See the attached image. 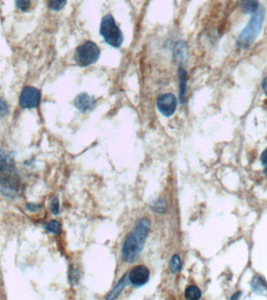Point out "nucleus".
Returning <instances> with one entry per match:
<instances>
[{
  "label": "nucleus",
  "instance_id": "obj_1",
  "mask_svg": "<svg viewBox=\"0 0 267 300\" xmlns=\"http://www.w3.org/2000/svg\"><path fill=\"white\" fill-rule=\"evenodd\" d=\"M151 222L148 218L138 220L135 227L126 238L122 249V257L125 262L132 264L139 257L149 235Z\"/></svg>",
  "mask_w": 267,
  "mask_h": 300
},
{
  "label": "nucleus",
  "instance_id": "obj_2",
  "mask_svg": "<svg viewBox=\"0 0 267 300\" xmlns=\"http://www.w3.org/2000/svg\"><path fill=\"white\" fill-rule=\"evenodd\" d=\"M264 17H265V9L264 7L259 8L257 12L253 13L249 24L242 30L238 36L237 41L238 46L242 48H249L254 43L262 30Z\"/></svg>",
  "mask_w": 267,
  "mask_h": 300
},
{
  "label": "nucleus",
  "instance_id": "obj_3",
  "mask_svg": "<svg viewBox=\"0 0 267 300\" xmlns=\"http://www.w3.org/2000/svg\"><path fill=\"white\" fill-rule=\"evenodd\" d=\"M99 31L105 42L112 47L119 48L124 42L123 33L111 14L105 15L102 17Z\"/></svg>",
  "mask_w": 267,
  "mask_h": 300
},
{
  "label": "nucleus",
  "instance_id": "obj_4",
  "mask_svg": "<svg viewBox=\"0 0 267 300\" xmlns=\"http://www.w3.org/2000/svg\"><path fill=\"white\" fill-rule=\"evenodd\" d=\"M100 53L99 47L96 44L87 41L77 48L74 58L78 65L86 68L95 64L99 59Z\"/></svg>",
  "mask_w": 267,
  "mask_h": 300
},
{
  "label": "nucleus",
  "instance_id": "obj_5",
  "mask_svg": "<svg viewBox=\"0 0 267 300\" xmlns=\"http://www.w3.org/2000/svg\"><path fill=\"white\" fill-rule=\"evenodd\" d=\"M41 100V92L36 88L27 86L20 93L19 103L24 109L36 108Z\"/></svg>",
  "mask_w": 267,
  "mask_h": 300
},
{
  "label": "nucleus",
  "instance_id": "obj_6",
  "mask_svg": "<svg viewBox=\"0 0 267 300\" xmlns=\"http://www.w3.org/2000/svg\"><path fill=\"white\" fill-rule=\"evenodd\" d=\"M157 109L161 114L171 116L178 107V99L173 93H164L157 98Z\"/></svg>",
  "mask_w": 267,
  "mask_h": 300
},
{
  "label": "nucleus",
  "instance_id": "obj_7",
  "mask_svg": "<svg viewBox=\"0 0 267 300\" xmlns=\"http://www.w3.org/2000/svg\"><path fill=\"white\" fill-rule=\"evenodd\" d=\"M18 180L11 173L0 172V193L5 197H14L18 193Z\"/></svg>",
  "mask_w": 267,
  "mask_h": 300
},
{
  "label": "nucleus",
  "instance_id": "obj_8",
  "mask_svg": "<svg viewBox=\"0 0 267 300\" xmlns=\"http://www.w3.org/2000/svg\"><path fill=\"white\" fill-rule=\"evenodd\" d=\"M150 272L146 267L138 265L131 270L128 275V281L135 287H142L149 282Z\"/></svg>",
  "mask_w": 267,
  "mask_h": 300
},
{
  "label": "nucleus",
  "instance_id": "obj_9",
  "mask_svg": "<svg viewBox=\"0 0 267 300\" xmlns=\"http://www.w3.org/2000/svg\"><path fill=\"white\" fill-rule=\"evenodd\" d=\"M95 103H96V100L87 93L79 94L75 100V105L77 109L83 113H86L94 109Z\"/></svg>",
  "mask_w": 267,
  "mask_h": 300
},
{
  "label": "nucleus",
  "instance_id": "obj_10",
  "mask_svg": "<svg viewBox=\"0 0 267 300\" xmlns=\"http://www.w3.org/2000/svg\"><path fill=\"white\" fill-rule=\"evenodd\" d=\"M179 75V99L181 103H184L186 101V91H187V74L185 70L180 67L178 70Z\"/></svg>",
  "mask_w": 267,
  "mask_h": 300
},
{
  "label": "nucleus",
  "instance_id": "obj_11",
  "mask_svg": "<svg viewBox=\"0 0 267 300\" xmlns=\"http://www.w3.org/2000/svg\"><path fill=\"white\" fill-rule=\"evenodd\" d=\"M252 290L254 293L257 294H263L264 292L267 291V284L265 279L263 277L256 275L252 280L251 283Z\"/></svg>",
  "mask_w": 267,
  "mask_h": 300
},
{
  "label": "nucleus",
  "instance_id": "obj_12",
  "mask_svg": "<svg viewBox=\"0 0 267 300\" xmlns=\"http://www.w3.org/2000/svg\"><path fill=\"white\" fill-rule=\"evenodd\" d=\"M240 8L245 13H254L260 8L259 0H240Z\"/></svg>",
  "mask_w": 267,
  "mask_h": 300
},
{
  "label": "nucleus",
  "instance_id": "obj_13",
  "mask_svg": "<svg viewBox=\"0 0 267 300\" xmlns=\"http://www.w3.org/2000/svg\"><path fill=\"white\" fill-rule=\"evenodd\" d=\"M127 280H126V276L123 277L121 279H120V282H119L118 284L116 287H114L112 292L109 293L108 297H106V299H110V300H114V299L117 298L120 295V293L123 291L124 287L127 286Z\"/></svg>",
  "mask_w": 267,
  "mask_h": 300
},
{
  "label": "nucleus",
  "instance_id": "obj_14",
  "mask_svg": "<svg viewBox=\"0 0 267 300\" xmlns=\"http://www.w3.org/2000/svg\"><path fill=\"white\" fill-rule=\"evenodd\" d=\"M184 297L187 300H199L202 297V293L197 286H191L186 289Z\"/></svg>",
  "mask_w": 267,
  "mask_h": 300
},
{
  "label": "nucleus",
  "instance_id": "obj_15",
  "mask_svg": "<svg viewBox=\"0 0 267 300\" xmlns=\"http://www.w3.org/2000/svg\"><path fill=\"white\" fill-rule=\"evenodd\" d=\"M170 269L172 273H178L182 269V261L178 255H174L171 260Z\"/></svg>",
  "mask_w": 267,
  "mask_h": 300
},
{
  "label": "nucleus",
  "instance_id": "obj_16",
  "mask_svg": "<svg viewBox=\"0 0 267 300\" xmlns=\"http://www.w3.org/2000/svg\"><path fill=\"white\" fill-rule=\"evenodd\" d=\"M68 0H47L48 6L54 11L64 9Z\"/></svg>",
  "mask_w": 267,
  "mask_h": 300
},
{
  "label": "nucleus",
  "instance_id": "obj_17",
  "mask_svg": "<svg viewBox=\"0 0 267 300\" xmlns=\"http://www.w3.org/2000/svg\"><path fill=\"white\" fill-rule=\"evenodd\" d=\"M46 228L49 232L53 233V234H58L61 229V226L60 223L57 220H51L46 224Z\"/></svg>",
  "mask_w": 267,
  "mask_h": 300
},
{
  "label": "nucleus",
  "instance_id": "obj_18",
  "mask_svg": "<svg viewBox=\"0 0 267 300\" xmlns=\"http://www.w3.org/2000/svg\"><path fill=\"white\" fill-rule=\"evenodd\" d=\"M16 7L23 12H26L31 7V0H15Z\"/></svg>",
  "mask_w": 267,
  "mask_h": 300
},
{
  "label": "nucleus",
  "instance_id": "obj_19",
  "mask_svg": "<svg viewBox=\"0 0 267 300\" xmlns=\"http://www.w3.org/2000/svg\"><path fill=\"white\" fill-rule=\"evenodd\" d=\"M8 169L7 157L2 149H0V172Z\"/></svg>",
  "mask_w": 267,
  "mask_h": 300
},
{
  "label": "nucleus",
  "instance_id": "obj_20",
  "mask_svg": "<svg viewBox=\"0 0 267 300\" xmlns=\"http://www.w3.org/2000/svg\"><path fill=\"white\" fill-rule=\"evenodd\" d=\"M9 113V106L2 99L0 98V118Z\"/></svg>",
  "mask_w": 267,
  "mask_h": 300
},
{
  "label": "nucleus",
  "instance_id": "obj_21",
  "mask_svg": "<svg viewBox=\"0 0 267 300\" xmlns=\"http://www.w3.org/2000/svg\"><path fill=\"white\" fill-rule=\"evenodd\" d=\"M51 211L54 215H57L60 213V203H59L57 198H54L51 202Z\"/></svg>",
  "mask_w": 267,
  "mask_h": 300
},
{
  "label": "nucleus",
  "instance_id": "obj_22",
  "mask_svg": "<svg viewBox=\"0 0 267 300\" xmlns=\"http://www.w3.org/2000/svg\"><path fill=\"white\" fill-rule=\"evenodd\" d=\"M262 165L264 167V173L267 174V148L263 152L260 157Z\"/></svg>",
  "mask_w": 267,
  "mask_h": 300
},
{
  "label": "nucleus",
  "instance_id": "obj_23",
  "mask_svg": "<svg viewBox=\"0 0 267 300\" xmlns=\"http://www.w3.org/2000/svg\"><path fill=\"white\" fill-rule=\"evenodd\" d=\"M262 87L264 93H265L266 96L267 97V77H266L265 79L263 81Z\"/></svg>",
  "mask_w": 267,
  "mask_h": 300
},
{
  "label": "nucleus",
  "instance_id": "obj_24",
  "mask_svg": "<svg viewBox=\"0 0 267 300\" xmlns=\"http://www.w3.org/2000/svg\"><path fill=\"white\" fill-rule=\"evenodd\" d=\"M241 293H242L241 292H238V293H235V295L231 297V300H236V299L240 298Z\"/></svg>",
  "mask_w": 267,
  "mask_h": 300
}]
</instances>
